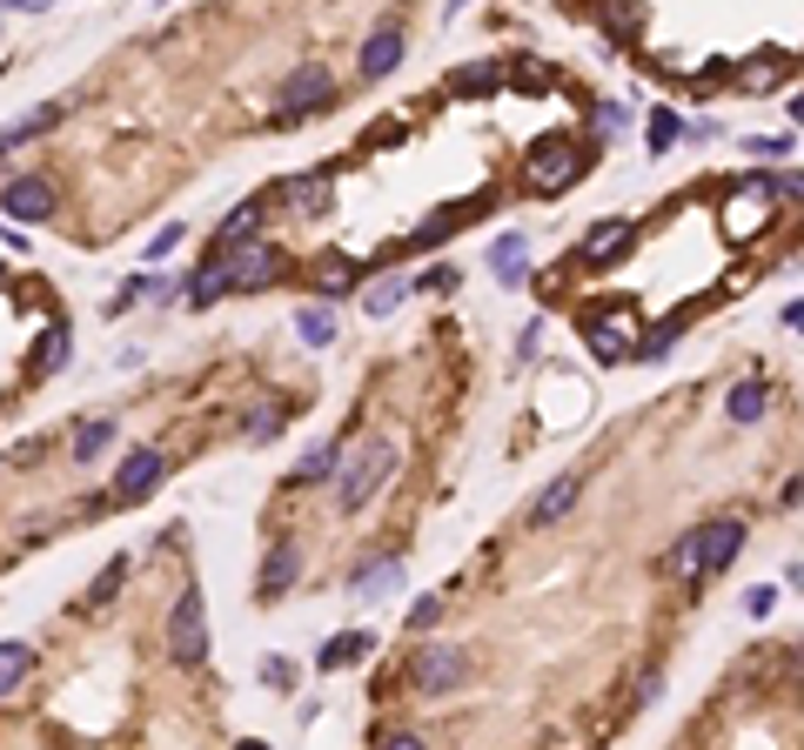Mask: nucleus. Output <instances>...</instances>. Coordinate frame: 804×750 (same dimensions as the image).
<instances>
[{"mask_svg":"<svg viewBox=\"0 0 804 750\" xmlns=\"http://www.w3.org/2000/svg\"><path fill=\"white\" fill-rule=\"evenodd\" d=\"M584 169H590V154H584L577 141H543V148L530 154V169H523V175H530V188H536V195H556V188H571Z\"/></svg>","mask_w":804,"mask_h":750,"instance_id":"1","label":"nucleus"},{"mask_svg":"<svg viewBox=\"0 0 804 750\" xmlns=\"http://www.w3.org/2000/svg\"><path fill=\"white\" fill-rule=\"evenodd\" d=\"M169 650H175V663H202V656H208V610H202V590H188V597L175 604V617H169Z\"/></svg>","mask_w":804,"mask_h":750,"instance_id":"2","label":"nucleus"},{"mask_svg":"<svg viewBox=\"0 0 804 750\" xmlns=\"http://www.w3.org/2000/svg\"><path fill=\"white\" fill-rule=\"evenodd\" d=\"M161 449H128L121 456V476H115V503H148V496L161 489Z\"/></svg>","mask_w":804,"mask_h":750,"instance_id":"3","label":"nucleus"},{"mask_svg":"<svg viewBox=\"0 0 804 750\" xmlns=\"http://www.w3.org/2000/svg\"><path fill=\"white\" fill-rule=\"evenodd\" d=\"M389 469H395V449H389V443H369V456L343 476V510H362L369 496L389 482Z\"/></svg>","mask_w":804,"mask_h":750,"instance_id":"4","label":"nucleus"},{"mask_svg":"<svg viewBox=\"0 0 804 750\" xmlns=\"http://www.w3.org/2000/svg\"><path fill=\"white\" fill-rule=\"evenodd\" d=\"M221 262H228V289H269L282 275V256L269 241H249L241 256H221Z\"/></svg>","mask_w":804,"mask_h":750,"instance_id":"5","label":"nucleus"},{"mask_svg":"<svg viewBox=\"0 0 804 750\" xmlns=\"http://www.w3.org/2000/svg\"><path fill=\"white\" fill-rule=\"evenodd\" d=\"M456 684H463V650L430 643V650L416 656V691H423V697H443V691H456Z\"/></svg>","mask_w":804,"mask_h":750,"instance_id":"6","label":"nucleus"},{"mask_svg":"<svg viewBox=\"0 0 804 750\" xmlns=\"http://www.w3.org/2000/svg\"><path fill=\"white\" fill-rule=\"evenodd\" d=\"M0 215H8V221H21V228H28V221H47V215H54V188L28 175V182H14L8 195H0Z\"/></svg>","mask_w":804,"mask_h":750,"instance_id":"7","label":"nucleus"},{"mask_svg":"<svg viewBox=\"0 0 804 750\" xmlns=\"http://www.w3.org/2000/svg\"><path fill=\"white\" fill-rule=\"evenodd\" d=\"M617 256H630V221H597V228L584 235V248H577L584 269H610Z\"/></svg>","mask_w":804,"mask_h":750,"instance_id":"8","label":"nucleus"},{"mask_svg":"<svg viewBox=\"0 0 804 750\" xmlns=\"http://www.w3.org/2000/svg\"><path fill=\"white\" fill-rule=\"evenodd\" d=\"M738 550H745V523H710V530H697V576L724 569Z\"/></svg>","mask_w":804,"mask_h":750,"instance_id":"9","label":"nucleus"},{"mask_svg":"<svg viewBox=\"0 0 804 750\" xmlns=\"http://www.w3.org/2000/svg\"><path fill=\"white\" fill-rule=\"evenodd\" d=\"M322 101H329V67H295V80H289V115H315Z\"/></svg>","mask_w":804,"mask_h":750,"instance_id":"10","label":"nucleus"},{"mask_svg":"<svg viewBox=\"0 0 804 750\" xmlns=\"http://www.w3.org/2000/svg\"><path fill=\"white\" fill-rule=\"evenodd\" d=\"M577 489H584L577 476H556V482H550V489L536 496V510H530V530H550L556 517H571V503H577Z\"/></svg>","mask_w":804,"mask_h":750,"instance_id":"11","label":"nucleus"},{"mask_svg":"<svg viewBox=\"0 0 804 750\" xmlns=\"http://www.w3.org/2000/svg\"><path fill=\"white\" fill-rule=\"evenodd\" d=\"M395 61H402V34H395V28H376V34H369V47H362V80L395 74Z\"/></svg>","mask_w":804,"mask_h":750,"instance_id":"12","label":"nucleus"},{"mask_svg":"<svg viewBox=\"0 0 804 750\" xmlns=\"http://www.w3.org/2000/svg\"><path fill=\"white\" fill-rule=\"evenodd\" d=\"M221 295H228V262L215 256V262L195 269V282H188V308H215Z\"/></svg>","mask_w":804,"mask_h":750,"instance_id":"13","label":"nucleus"},{"mask_svg":"<svg viewBox=\"0 0 804 750\" xmlns=\"http://www.w3.org/2000/svg\"><path fill=\"white\" fill-rule=\"evenodd\" d=\"M490 269H497L503 289H523V275H530V262H523V235H503V241L490 248Z\"/></svg>","mask_w":804,"mask_h":750,"instance_id":"14","label":"nucleus"},{"mask_svg":"<svg viewBox=\"0 0 804 750\" xmlns=\"http://www.w3.org/2000/svg\"><path fill=\"white\" fill-rule=\"evenodd\" d=\"M295 569H302L295 543H275V550H269V563H262V597H282L289 583H295Z\"/></svg>","mask_w":804,"mask_h":750,"instance_id":"15","label":"nucleus"},{"mask_svg":"<svg viewBox=\"0 0 804 750\" xmlns=\"http://www.w3.org/2000/svg\"><path fill=\"white\" fill-rule=\"evenodd\" d=\"M356 282H362V262H349V256H322V262H315V289L343 295V289H356Z\"/></svg>","mask_w":804,"mask_h":750,"instance_id":"16","label":"nucleus"},{"mask_svg":"<svg viewBox=\"0 0 804 750\" xmlns=\"http://www.w3.org/2000/svg\"><path fill=\"white\" fill-rule=\"evenodd\" d=\"M449 88H456V95H497V88H503V67H490V61L456 67V74H449Z\"/></svg>","mask_w":804,"mask_h":750,"instance_id":"17","label":"nucleus"},{"mask_svg":"<svg viewBox=\"0 0 804 750\" xmlns=\"http://www.w3.org/2000/svg\"><path fill=\"white\" fill-rule=\"evenodd\" d=\"M764 395H771V389H764L758 376H745V382L731 389V423H758V415H764Z\"/></svg>","mask_w":804,"mask_h":750,"instance_id":"18","label":"nucleus"},{"mask_svg":"<svg viewBox=\"0 0 804 750\" xmlns=\"http://www.w3.org/2000/svg\"><path fill=\"white\" fill-rule=\"evenodd\" d=\"M289 195L302 215H329V175H302V182H289Z\"/></svg>","mask_w":804,"mask_h":750,"instance_id":"19","label":"nucleus"},{"mask_svg":"<svg viewBox=\"0 0 804 750\" xmlns=\"http://www.w3.org/2000/svg\"><path fill=\"white\" fill-rule=\"evenodd\" d=\"M34 369L41 376H54V369H67V322H54L47 336H41V349H34Z\"/></svg>","mask_w":804,"mask_h":750,"instance_id":"20","label":"nucleus"},{"mask_svg":"<svg viewBox=\"0 0 804 750\" xmlns=\"http://www.w3.org/2000/svg\"><path fill=\"white\" fill-rule=\"evenodd\" d=\"M61 115H67V101H47L41 115H28V121H14L8 134H0V148H14V141H28V134H47V128H54Z\"/></svg>","mask_w":804,"mask_h":750,"instance_id":"21","label":"nucleus"},{"mask_svg":"<svg viewBox=\"0 0 804 750\" xmlns=\"http://www.w3.org/2000/svg\"><path fill=\"white\" fill-rule=\"evenodd\" d=\"M402 295H410V282H402V275H382V282L369 289L362 315H395V302H402Z\"/></svg>","mask_w":804,"mask_h":750,"instance_id":"22","label":"nucleus"},{"mask_svg":"<svg viewBox=\"0 0 804 750\" xmlns=\"http://www.w3.org/2000/svg\"><path fill=\"white\" fill-rule=\"evenodd\" d=\"M356 656H369V637L362 630H349V637H336L329 650H322V671H343V663H356Z\"/></svg>","mask_w":804,"mask_h":750,"instance_id":"23","label":"nucleus"},{"mask_svg":"<svg viewBox=\"0 0 804 750\" xmlns=\"http://www.w3.org/2000/svg\"><path fill=\"white\" fill-rule=\"evenodd\" d=\"M28 677V643H0V697Z\"/></svg>","mask_w":804,"mask_h":750,"instance_id":"24","label":"nucleus"},{"mask_svg":"<svg viewBox=\"0 0 804 750\" xmlns=\"http://www.w3.org/2000/svg\"><path fill=\"white\" fill-rule=\"evenodd\" d=\"M329 469H336V443H322L295 463V482H329Z\"/></svg>","mask_w":804,"mask_h":750,"instance_id":"25","label":"nucleus"},{"mask_svg":"<svg viewBox=\"0 0 804 750\" xmlns=\"http://www.w3.org/2000/svg\"><path fill=\"white\" fill-rule=\"evenodd\" d=\"M395 583H402V563H376V569L356 576V590H362V597H389Z\"/></svg>","mask_w":804,"mask_h":750,"instance_id":"26","label":"nucleus"},{"mask_svg":"<svg viewBox=\"0 0 804 750\" xmlns=\"http://www.w3.org/2000/svg\"><path fill=\"white\" fill-rule=\"evenodd\" d=\"M108 443H115V423H88V430L74 436V456H80V463H95V456H101Z\"/></svg>","mask_w":804,"mask_h":750,"instance_id":"27","label":"nucleus"},{"mask_svg":"<svg viewBox=\"0 0 804 750\" xmlns=\"http://www.w3.org/2000/svg\"><path fill=\"white\" fill-rule=\"evenodd\" d=\"M302 343H315V349L336 343V315L329 308H302Z\"/></svg>","mask_w":804,"mask_h":750,"instance_id":"28","label":"nucleus"},{"mask_svg":"<svg viewBox=\"0 0 804 750\" xmlns=\"http://www.w3.org/2000/svg\"><path fill=\"white\" fill-rule=\"evenodd\" d=\"M256 228H262V208H256V202H249V208H235V215L221 221V248H228V241H241V235H256Z\"/></svg>","mask_w":804,"mask_h":750,"instance_id":"29","label":"nucleus"},{"mask_svg":"<svg viewBox=\"0 0 804 750\" xmlns=\"http://www.w3.org/2000/svg\"><path fill=\"white\" fill-rule=\"evenodd\" d=\"M590 349H597L604 362H623V356H630V343L617 336V328H604V322H590Z\"/></svg>","mask_w":804,"mask_h":750,"instance_id":"30","label":"nucleus"},{"mask_svg":"<svg viewBox=\"0 0 804 750\" xmlns=\"http://www.w3.org/2000/svg\"><path fill=\"white\" fill-rule=\"evenodd\" d=\"M671 576H684V583L697 576V530H684V536H677V550H671Z\"/></svg>","mask_w":804,"mask_h":750,"instance_id":"31","label":"nucleus"},{"mask_svg":"<svg viewBox=\"0 0 804 750\" xmlns=\"http://www.w3.org/2000/svg\"><path fill=\"white\" fill-rule=\"evenodd\" d=\"M671 141H677V115H671V108H664V115H651V148H658V154H664V148H671Z\"/></svg>","mask_w":804,"mask_h":750,"instance_id":"32","label":"nucleus"},{"mask_svg":"<svg viewBox=\"0 0 804 750\" xmlns=\"http://www.w3.org/2000/svg\"><path fill=\"white\" fill-rule=\"evenodd\" d=\"M671 343H677V322H671V328H658V336H651V343H643V349H637V356H643V362H651V356H664V349H671Z\"/></svg>","mask_w":804,"mask_h":750,"instance_id":"33","label":"nucleus"},{"mask_svg":"<svg viewBox=\"0 0 804 750\" xmlns=\"http://www.w3.org/2000/svg\"><path fill=\"white\" fill-rule=\"evenodd\" d=\"M436 617H443V604H436V597H423V604H416V610H410V630H430V623H436Z\"/></svg>","mask_w":804,"mask_h":750,"instance_id":"34","label":"nucleus"},{"mask_svg":"<svg viewBox=\"0 0 804 750\" xmlns=\"http://www.w3.org/2000/svg\"><path fill=\"white\" fill-rule=\"evenodd\" d=\"M623 121H630V108H623V101H604V108H597V128H623Z\"/></svg>","mask_w":804,"mask_h":750,"instance_id":"35","label":"nucleus"},{"mask_svg":"<svg viewBox=\"0 0 804 750\" xmlns=\"http://www.w3.org/2000/svg\"><path fill=\"white\" fill-rule=\"evenodd\" d=\"M275 430H282V415H275V409H262V415H256V430H249V436H256V443H269V436H275Z\"/></svg>","mask_w":804,"mask_h":750,"instance_id":"36","label":"nucleus"},{"mask_svg":"<svg viewBox=\"0 0 804 750\" xmlns=\"http://www.w3.org/2000/svg\"><path fill=\"white\" fill-rule=\"evenodd\" d=\"M115 583H121V563H108V569H101V583H95V604H108V597H115Z\"/></svg>","mask_w":804,"mask_h":750,"instance_id":"37","label":"nucleus"},{"mask_svg":"<svg viewBox=\"0 0 804 750\" xmlns=\"http://www.w3.org/2000/svg\"><path fill=\"white\" fill-rule=\"evenodd\" d=\"M778 67L784 61H758V67H745V80H751V88H764V80H778Z\"/></svg>","mask_w":804,"mask_h":750,"instance_id":"38","label":"nucleus"},{"mask_svg":"<svg viewBox=\"0 0 804 750\" xmlns=\"http://www.w3.org/2000/svg\"><path fill=\"white\" fill-rule=\"evenodd\" d=\"M0 8H28V14H41V8H54V0H0Z\"/></svg>","mask_w":804,"mask_h":750,"instance_id":"39","label":"nucleus"},{"mask_svg":"<svg viewBox=\"0 0 804 750\" xmlns=\"http://www.w3.org/2000/svg\"><path fill=\"white\" fill-rule=\"evenodd\" d=\"M0 275H8V269H0Z\"/></svg>","mask_w":804,"mask_h":750,"instance_id":"40","label":"nucleus"}]
</instances>
